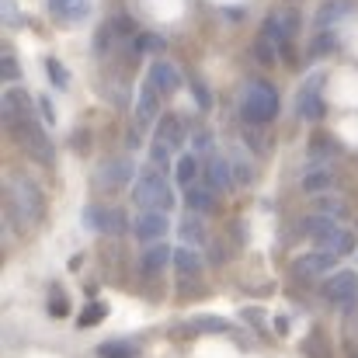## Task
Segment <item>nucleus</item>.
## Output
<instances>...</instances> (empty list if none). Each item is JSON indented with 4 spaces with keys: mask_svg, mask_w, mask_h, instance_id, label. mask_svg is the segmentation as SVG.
Masks as SVG:
<instances>
[{
    "mask_svg": "<svg viewBox=\"0 0 358 358\" xmlns=\"http://www.w3.org/2000/svg\"><path fill=\"white\" fill-rule=\"evenodd\" d=\"M45 73H49L52 87H59V91H66V87H70V73H66V66H59L56 59H45Z\"/></svg>",
    "mask_w": 358,
    "mask_h": 358,
    "instance_id": "473e14b6",
    "label": "nucleus"
},
{
    "mask_svg": "<svg viewBox=\"0 0 358 358\" xmlns=\"http://www.w3.org/2000/svg\"><path fill=\"white\" fill-rule=\"evenodd\" d=\"M254 56H257V63H261V66H275V63L282 59L278 45H275V42H268L264 35H261V38L254 42Z\"/></svg>",
    "mask_w": 358,
    "mask_h": 358,
    "instance_id": "cd10ccee",
    "label": "nucleus"
},
{
    "mask_svg": "<svg viewBox=\"0 0 358 358\" xmlns=\"http://www.w3.org/2000/svg\"><path fill=\"white\" fill-rule=\"evenodd\" d=\"M230 164H234V174H237L240 185H250V181H254V171H250V164H247L243 157H234Z\"/></svg>",
    "mask_w": 358,
    "mask_h": 358,
    "instance_id": "4c0bfd02",
    "label": "nucleus"
},
{
    "mask_svg": "<svg viewBox=\"0 0 358 358\" xmlns=\"http://www.w3.org/2000/svg\"><path fill=\"white\" fill-rule=\"evenodd\" d=\"M355 10V3L352 0H324V7L317 10V17H313V24L324 31V28H331V24H338V21H345L348 14Z\"/></svg>",
    "mask_w": 358,
    "mask_h": 358,
    "instance_id": "aec40b11",
    "label": "nucleus"
},
{
    "mask_svg": "<svg viewBox=\"0 0 358 358\" xmlns=\"http://www.w3.org/2000/svg\"><path fill=\"white\" fill-rule=\"evenodd\" d=\"M0 73H3V80H7V84H17V77H21V66H17V56H14V49H10V45L0 52Z\"/></svg>",
    "mask_w": 358,
    "mask_h": 358,
    "instance_id": "7c9ffc66",
    "label": "nucleus"
},
{
    "mask_svg": "<svg viewBox=\"0 0 358 358\" xmlns=\"http://www.w3.org/2000/svg\"><path fill=\"white\" fill-rule=\"evenodd\" d=\"M38 112H42V119L52 122L56 115H52V105H49V98H38Z\"/></svg>",
    "mask_w": 358,
    "mask_h": 358,
    "instance_id": "ea45409f",
    "label": "nucleus"
},
{
    "mask_svg": "<svg viewBox=\"0 0 358 358\" xmlns=\"http://www.w3.org/2000/svg\"><path fill=\"white\" fill-rule=\"evenodd\" d=\"M153 143L157 146H167L171 153H178L185 146V122H181V115H164V119L157 122Z\"/></svg>",
    "mask_w": 358,
    "mask_h": 358,
    "instance_id": "f3484780",
    "label": "nucleus"
},
{
    "mask_svg": "<svg viewBox=\"0 0 358 358\" xmlns=\"http://www.w3.org/2000/svg\"><path fill=\"white\" fill-rule=\"evenodd\" d=\"M146 77L153 80V87H157L164 98H171V94H178V91L185 87L181 66H178L174 59H157V63L150 66V73H146Z\"/></svg>",
    "mask_w": 358,
    "mask_h": 358,
    "instance_id": "9b49d317",
    "label": "nucleus"
},
{
    "mask_svg": "<svg viewBox=\"0 0 358 358\" xmlns=\"http://www.w3.org/2000/svg\"><path fill=\"white\" fill-rule=\"evenodd\" d=\"M185 331L188 334H223V331H230V324L220 317H199V320H188Z\"/></svg>",
    "mask_w": 358,
    "mask_h": 358,
    "instance_id": "a878e982",
    "label": "nucleus"
},
{
    "mask_svg": "<svg viewBox=\"0 0 358 358\" xmlns=\"http://www.w3.org/2000/svg\"><path fill=\"white\" fill-rule=\"evenodd\" d=\"M334 268H338V254H331V250H324V247H317V250L296 257V264H292L296 278H320V275H327V271H334Z\"/></svg>",
    "mask_w": 358,
    "mask_h": 358,
    "instance_id": "9d476101",
    "label": "nucleus"
},
{
    "mask_svg": "<svg viewBox=\"0 0 358 358\" xmlns=\"http://www.w3.org/2000/svg\"><path fill=\"white\" fill-rule=\"evenodd\" d=\"M49 14L63 24H77L91 14V0H49Z\"/></svg>",
    "mask_w": 358,
    "mask_h": 358,
    "instance_id": "6ab92c4d",
    "label": "nucleus"
},
{
    "mask_svg": "<svg viewBox=\"0 0 358 358\" xmlns=\"http://www.w3.org/2000/svg\"><path fill=\"white\" fill-rule=\"evenodd\" d=\"M320 84H324V73H313L306 84H303V91H299V98H296V115L306 122H320L324 119V98H320Z\"/></svg>",
    "mask_w": 358,
    "mask_h": 358,
    "instance_id": "6e6552de",
    "label": "nucleus"
},
{
    "mask_svg": "<svg viewBox=\"0 0 358 358\" xmlns=\"http://www.w3.org/2000/svg\"><path fill=\"white\" fill-rule=\"evenodd\" d=\"M171 230V216L167 213H157V209H139L136 223H132V234L139 237V243H160Z\"/></svg>",
    "mask_w": 358,
    "mask_h": 358,
    "instance_id": "0eeeda50",
    "label": "nucleus"
},
{
    "mask_svg": "<svg viewBox=\"0 0 358 358\" xmlns=\"http://www.w3.org/2000/svg\"><path fill=\"white\" fill-rule=\"evenodd\" d=\"M348 358H358V352H355V355H348Z\"/></svg>",
    "mask_w": 358,
    "mask_h": 358,
    "instance_id": "a19ab883",
    "label": "nucleus"
},
{
    "mask_svg": "<svg viewBox=\"0 0 358 358\" xmlns=\"http://www.w3.org/2000/svg\"><path fill=\"white\" fill-rule=\"evenodd\" d=\"M334 49H338V35H334L331 28L317 31V38L310 42V56H327V52H334Z\"/></svg>",
    "mask_w": 358,
    "mask_h": 358,
    "instance_id": "c85d7f7f",
    "label": "nucleus"
},
{
    "mask_svg": "<svg viewBox=\"0 0 358 358\" xmlns=\"http://www.w3.org/2000/svg\"><path fill=\"white\" fill-rule=\"evenodd\" d=\"M317 247H324V250H331V254H338V257H348V254H355L358 250V240H355V234H352L348 227L331 223L327 230H320V234H317Z\"/></svg>",
    "mask_w": 358,
    "mask_h": 358,
    "instance_id": "ddd939ff",
    "label": "nucleus"
},
{
    "mask_svg": "<svg viewBox=\"0 0 358 358\" xmlns=\"http://www.w3.org/2000/svg\"><path fill=\"white\" fill-rule=\"evenodd\" d=\"M185 202H188V213L206 216L216 209V192L209 185H192V188H185Z\"/></svg>",
    "mask_w": 358,
    "mask_h": 358,
    "instance_id": "412c9836",
    "label": "nucleus"
},
{
    "mask_svg": "<svg viewBox=\"0 0 358 358\" xmlns=\"http://www.w3.org/2000/svg\"><path fill=\"white\" fill-rule=\"evenodd\" d=\"M160 105H164V94H160V91L153 87V80L146 77L143 87L136 91V125H139V129H150L153 122L164 119Z\"/></svg>",
    "mask_w": 358,
    "mask_h": 358,
    "instance_id": "423d86ee",
    "label": "nucleus"
},
{
    "mask_svg": "<svg viewBox=\"0 0 358 358\" xmlns=\"http://www.w3.org/2000/svg\"><path fill=\"white\" fill-rule=\"evenodd\" d=\"M164 49V38H157V35H150V31H139L136 38H132V56H143V52H160Z\"/></svg>",
    "mask_w": 358,
    "mask_h": 358,
    "instance_id": "c756f323",
    "label": "nucleus"
},
{
    "mask_svg": "<svg viewBox=\"0 0 358 358\" xmlns=\"http://www.w3.org/2000/svg\"><path fill=\"white\" fill-rule=\"evenodd\" d=\"M132 202L139 209H157V213H171L174 209V188L167 181V171L157 164H143V171L132 181Z\"/></svg>",
    "mask_w": 358,
    "mask_h": 358,
    "instance_id": "f03ea898",
    "label": "nucleus"
},
{
    "mask_svg": "<svg viewBox=\"0 0 358 358\" xmlns=\"http://www.w3.org/2000/svg\"><path fill=\"white\" fill-rule=\"evenodd\" d=\"M324 296L331 306L338 310H352L358 299V275L355 271H334L327 282H324Z\"/></svg>",
    "mask_w": 358,
    "mask_h": 358,
    "instance_id": "39448f33",
    "label": "nucleus"
},
{
    "mask_svg": "<svg viewBox=\"0 0 358 358\" xmlns=\"http://www.w3.org/2000/svg\"><path fill=\"white\" fill-rule=\"evenodd\" d=\"M174 268L178 275L188 282V278H199L202 275V254L195 247H174Z\"/></svg>",
    "mask_w": 358,
    "mask_h": 358,
    "instance_id": "4be33fe9",
    "label": "nucleus"
},
{
    "mask_svg": "<svg viewBox=\"0 0 358 358\" xmlns=\"http://www.w3.org/2000/svg\"><path fill=\"white\" fill-rule=\"evenodd\" d=\"M317 209H320L324 216H331V220H348V216H352L348 202H345V199H334V195H324V199L317 202Z\"/></svg>",
    "mask_w": 358,
    "mask_h": 358,
    "instance_id": "bb28decb",
    "label": "nucleus"
},
{
    "mask_svg": "<svg viewBox=\"0 0 358 358\" xmlns=\"http://www.w3.org/2000/svg\"><path fill=\"white\" fill-rule=\"evenodd\" d=\"M331 185H334V171H331V164H324V160H317L313 167H306V174H303V181H299V188H303L306 195H324Z\"/></svg>",
    "mask_w": 358,
    "mask_h": 358,
    "instance_id": "a211bd4d",
    "label": "nucleus"
},
{
    "mask_svg": "<svg viewBox=\"0 0 358 358\" xmlns=\"http://www.w3.org/2000/svg\"><path fill=\"white\" fill-rule=\"evenodd\" d=\"M303 355L306 358H334V348L327 341L324 331H310V338L303 341Z\"/></svg>",
    "mask_w": 358,
    "mask_h": 358,
    "instance_id": "393cba45",
    "label": "nucleus"
},
{
    "mask_svg": "<svg viewBox=\"0 0 358 358\" xmlns=\"http://www.w3.org/2000/svg\"><path fill=\"white\" fill-rule=\"evenodd\" d=\"M49 313L52 317H66L70 313V303H66V296L59 289H52V296H49Z\"/></svg>",
    "mask_w": 358,
    "mask_h": 358,
    "instance_id": "e433bc0d",
    "label": "nucleus"
},
{
    "mask_svg": "<svg viewBox=\"0 0 358 358\" xmlns=\"http://www.w3.org/2000/svg\"><path fill=\"white\" fill-rule=\"evenodd\" d=\"M240 115L247 119V125H268L278 115V91L268 80H250L240 98Z\"/></svg>",
    "mask_w": 358,
    "mask_h": 358,
    "instance_id": "7ed1b4c3",
    "label": "nucleus"
},
{
    "mask_svg": "<svg viewBox=\"0 0 358 358\" xmlns=\"http://www.w3.org/2000/svg\"><path fill=\"white\" fill-rule=\"evenodd\" d=\"M178 234L185 240V247H202L209 234H206V223H202V216L199 213H188L185 220H181V227H178Z\"/></svg>",
    "mask_w": 358,
    "mask_h": 358,
    "instance_id": "5701e85b",
    "label": "nucleus"
},
{
    "mask_svg": "<svg viewBox=\"0 0 358 358\" xmlns=\"http://www.w3.org/2000/svg\"><path fill=\"white\" fill-rule=\"evenodd\" d=\"M136 174H139V171L132 167L129 157H115V160H105V167H101V174H98V185H101L105 192H115L122 185H129Z\"/></svg>",
    "mask_w": 358,
    "mask_h": 358,
    "instance_id": "4468645a",
    "label": "nucleus"
},
{
    "mask_svg": "<svg viewBox=\"0 0 358 358\" xmlns=\"http://www.w3.org/2000/svg\"><path fill=\"white\" fill-rule=\"evenodd\" d=\"M278 17H282V28H285V38L292 42V38L299 35V10H296V7H285V10H278Z\"/></svg>",
    "mask_w": 358,
    "mask_h": 358,
    "instance_id": "72a5a7b5",
    "label": "nucleus"
},
{
    "mask_svg": "<svg viewBox=\"0 0 358 358\" xmlns=\"http://www.w3.org/2000/svg\"><path fill=\"white\" fill-rule=\"evenodd\" d=\"M192 98H195V105H199L202 112H209V108H213V94H209V87H206L199 77L192 80Z\"/></svg>",
    "mask_w": 358,
    "mask_h": 358,
    "instance_id": "f704fd0d",
    "label": "nucleus"
},
{
    "mask_svg": "<svg viewBox=\"0 0 358 358\" xmlns=\"http://www.w3.org/2000/svg\"><path fill=\"white\" fill-rule=\"evenodd\" d=\"M206 185L220 195V192H230L234 185H237V174H234V164L227 160V157H209L206 160Z\"/></svg>",
    "mask_w": 358,
    "mask_h": 358,
    "instance_id": "2eb2a0df",
    "label": "nucleus"
},
{
    "mask_svg": "<svg viewBox=\"0 0 358 358\" xmlns=\"http://www.w3.org/2000/svg\"><path fill=\"white\" fill-rule=\"evenodd\" d=\"M10 136L17 139V146H21L35 164H45V167H49V164L56 160V146H52L49 132L35 119H24V122H17V125H10Z\"/></svg>",
    "mask_w": 358,
    "mask_h": 358,
    "instance_id": "20e7f679",
    "label": "nucleus"
},
{
    "mask_svg": "<svg viewBox=\"0 0 358 358\" xmlns=\"http://www.w3.org/2000/svg\"><path fill=\"white\" fill-rule=\"evenodd\" d=\"M195 178H199V153H181V157L174 160V181H178L181 188H192Z\"/></svg>",
    "mask_w": 358,
    "mask_h": 358,
    "instance_id": "b1692460",
    "label": "nucleus"
},
{
    "mask_svg": "<svg viewBox=\"0 0 358 358\" xmlns=\"http://www.w3.org/2000/svg\"><path fill=\"white\" fill-rule=\"evenodd\" d=\"M105 313H108V310H105V303H91V306L80 313V327H94V324H101V320H105Z\"/></svg>",
    "mask_w": 358,
    "mask_h": 358,
    "instance_id": "c9c22d12",
    "label": "nucleus"
},
{
    "mask_svg": "<svg viewBox=\"0 0 358 358\" xmlns=\"http://www.w3.org/2000/svg\"><path fill=\"white\" fill-rule=\"evenodd\" d=\"M167 264H174V250H171L167 243H150V247L139 254V271H143L146 278L164 275V268H167Z\"/></svg>",
    "mask_w": 358,
    "mask_h": 358,
    "instance_id": "dca6fc26",
    "label": "nucleus"
},
{
    "mask_svg": "<svg viewBox=\"0 0 358 358\" xmlns=\"http://www.w3.org/2000/svg\"><path fill=\"white\" fill-rule=\"evenodd\" d=\"M0 112H3V122L7 129L17 125L24 119H35V105H31V94L24 87H7L3 91V101H0Z\"/></svg>",
    "mask_w": 358,
    "mask_h": 358,
    "instance_id": "1a4fd4ad",
    "label": "nucleus"
},
{
    "mask_svg": "<svg viewBox=\"0 0 358 358\" xmlns=\"http://www.w3.org/2000/svg\"><path fill=\"white\" fill-rule=\"evenodd\" d=\"M192 150H195V153H209V150H213V136H209V129H199V132L192 136Z\"/></svg>",
    "mask_w": 358,
    "mask_h": 358,
    "instance_id": "58836bf2",
    "label": "nucleus"
},
{
    "mask_svg": "<svg viewBox=\"0 0 358 358\" xmlns=\"http://www.w3.org/2000/svg\"><path fill=\"white\" fill-rule=\"evenodd\" d=\"M7 216H10V223L24 234V230H31V227H38L42 220H45V195H42V188L28 178V174H21V171H14L10 178H7Z\"/></svg>",
    "mask_w": 358,
    "mask_h": 358,
    "instance_id": "f257e3e1",
    "label": "nucleus"
},
{
    "mask_svg": "<svg viewBox=\"0 0 358 358\" xmlns=\"http://www.w3.org/2000/svg\"><path fill=\"white\" fill-rule=\"evenodd\" d=\"M98 358H136V348L129 341H108L98 345Z\"/></svg>",
    "mask_w": 358,
    "mask_h": 358,
    "instance_id": "2f4dec72",
    "label": "nucleus"
},
{
    "mask_svg": "<svg viewBox=\"0 0 358 358\" xmlns=\"http://www.w3.org/2000/svg\"><path fill=\"white\" fill-rule=\"evenodd\" d=\"M84 227L98 230V234H125V213L122 209H105V206H91L84 209Z\"/></svg>",
    "mask_w": 358,
    "mask_h": 358,
    "instance_id": "f8f14e48",
    "label": "nucleus"
}]
</instances>
